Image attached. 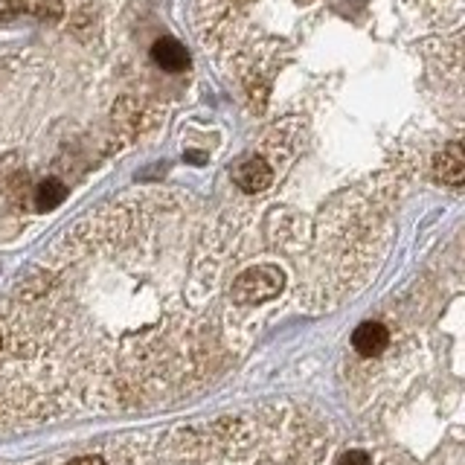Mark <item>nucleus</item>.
Instances as JSON below:
<instances>
[{"mask_svg": "<svg viewBox=\"0 0 465 465\" xmlns=\"http://www.w3.org/2000/svg\"><path fill=\"white\" fill-rule=\"evenodd\" d=\"M282 285H285V273L280 268L259 265V268L242 271L236 280H232L230 294H232V300L242 302V305H256V302L273 300L282 291Z\"/></svg>", "mask_w": 465, "mask_h": 465, "instance_id": "obj_1", "label": "nucleus"}, {"mask_svg": "<svg viewBox=\"0 0 465 465\" xmlns=\"http://www.w3.org/2000/svg\"><path fill=\"white\" fill-rule=\"evenodd\" d=\"M273 181V169L268 166L265 157H244L242 163L232 166V183H236L239 189H244V193H262V189H268Z\"/></svg>", "mask_w": 465, "mask_h": 465, "instance_id": "obj_2", "label": "nucleus"}, {"mask_svg": "<svg viewBox=\"0 0 465 465\" xmlns=\"http://www.w3.org/2000/svg\"><path fill=\"white\" fill-rule=\"evenodd\" d=\"M387 343H390V331H387V326L375 323V320H367V323H361L352 331V346H355V352L363 358L381 355L387 349Z\"/></svg>", "mask_w": 465, "mask_h": 465, "instance_id": "obj_3", "label": "nucleus"}, {"mask_svg": "<svg viewBox=\"0 0 465 465\" xmlns=\"http://www.w3.org/2000/svg\"><path fill=\"white\" fill-rule=\"evenodd\" d=\"M152 62L166 73H181L189 67V53L178 38H157L152 47Z\"/></svg>", "mask_w": 465, "mask_h": 465, "instance_id": "obj_4", "label": "nucleus"}, {"mask_svg": "<svg viewBox=\"0 0 465 465\" xmlns=\"http://www.w3.org/2000/svg\"><path fill=\"white\" fill-rule=\"evenodd\" d=\"M433 169H436V174H440L445 183L460 186L462 178H465V154H462V145L460 143H448L445 149L436 154Z\"/></svg>", "mask_w": 465, "mask_h": 465, "instance_id": "obj_5", "label": "nucleus"}, {"mask_svg": "<svg viewBox=\"0 0 465 465\" xmlns=\"http://www.w3.org/2000/svg\"><path fill=\"white\" fill-rule=\"evenodd\" d=\"M6 9L18 15H33V18L41 21H58L64 15L62 0H6Z\"/></svg>", "mask_w": 465, "mask_h": 465, "instance_id": "obj_6", "label": "nucleus"}, {"mask_svg": "<svg viewBox=\"0 0 465 465\" xmlns=\"http://www.w3.org/2000/svg\"><path fill=\"white\" fill-rule=\"evenodd\" d=\"M64 198H67V186H64V181H58V178L41 181L38 189H35V207H38L41 213L55 210Z\"/></svg>", "mask_w": 465, "mask_h": 465, "instance_id": "obj_7", "label": "nucleus"}, {"mask_svg": "<svg viewBox=\"0 0 465 465\" xmlns=\"http://www.w3.org/2000/svg\"><path fill=\"white\" fill-rule=\"evenodd\" d=\"M338 465H372V460L367 450H346Z\"/></svg>", "mask_w": 465, "mask_h": 465, "instance_id": "obj_8", "label": "nucleus"}, {"mask_svg": "<svg viewBox=\"0 0 465 465\" xmlns=\"http://www.w3.org/2000/svg\"><path fill=\"white\" fill-rule=\"evenodd\" d=\"M67 465H105V460H99V457H79V460H73Z\"/></svg>", "mask_w": 465, "mask_h": 465, "instance_id": "obj_9", "label": "nucleus"}, {"mask_svg": "<svg viewBox=\"0 0 465 465\" xmlns=\"http://www.w3.org/2000/svg\"><path fill=\"white\" fill-rule=\"evenodd\" d=\"M0 343H4V341H0Z\"/></svg>", "mask_w": 465, "mask_h": 465, "instance_id": "obj_10", "label": "nucleus"}]
</instances>
